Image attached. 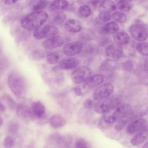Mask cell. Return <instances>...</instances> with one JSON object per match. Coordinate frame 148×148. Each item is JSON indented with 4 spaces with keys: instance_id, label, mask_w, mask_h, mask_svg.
Masks as SVG:
<instances>
[{
    "instance_id": "44dd1931",
    "label": "cell",
    "mask_w": 148,
    "mask_h": 148,
    "mask_svg": "<svg viewBox=\"0 0 148 148\" xmlns=\"http://www.w3.org/2000/svg\"><path fill=\"white\" fill-rule=\"evenodd\" d=\"M68 2L65 0H55L52 1L49 5L50 9L53 11L62 10L67 8Z\"/></svg>"
},
{
    "instance_id": "f35d334b",
    "label": "cell",
    "mask_w": 148,
    "mask_h": 148,
    "mask_svg": "<svg viewBox=\"0 0 148 148\" xmlns=\"http://www.w3.org/2000/svg\"><path fill=\"white\" fill-rule=\"evenodd\" d=\"M44 56V54L42 51L40 50L35 51L33 54V57L37 59L42 58Z\"/></svg>"
},
{
    "instance_id": "7402d4cb",
    "label": "cell",
    "mask_w": 148,
    "mask_h": 148,
    "mask_svg": "<svg viewBox=\"0 0 148 148\" xmlns=\"http://www.w3.org/2000/svg\"><path fill=\"white\" fill-rule=\"evenodd\" d=\"M118 25L114 22H110L106 24L102 28V31L107 34H113L119 30Z\"/></svg>"
},
{
    "instance_id": "7bdbcfd3",
    "label": "cell",
    "mask_w": 148,
    "mask_h": 148,
    "mask_svg": "<svg viewBox=\"0 0 148 148\" xmlns=\"http://www.w3.org/2000/svg\"><path fill=\"white\" fill-rule=\"evenodd\" d=\"M5 108L3 105L0 101V110L4 111L5 110Z\"/></svg>"
},
{
    "instance_id": "d6986e66",
    "label": "cell",
    "mask_w": 148,
    "mask_h": 148,
    "mask_svg": "<svg viewBox=\"0 0 148 148\" xmlns=\"http://www.w3.org/2000/svg\"><path fill=\"white\" fill-rule=\"evenodd\" d=\"M133 113L131 110L118 121L114 126V128L117 131L121 130L132 117Z\"/></svg>"
},
{
    "instance_id": "7a4b0ae2",
    "label": "cell",
    "mask_w": 148,
    "mask_h": 148,
    "mask_svg": "<svg viewBox=\"0 0 148 148\" xmlns=\"http://www.w3.org/2000/svg\"><path fill=\"white\" fill-rule=\"evenodd\" d=\"M47 13L41 11L29 14L22 18L21 24L23 28L29 30H34L43 25L48 18Z\"/></svg>"
},
{
    "instance_id": "60d3db41",
    "label": "cell",
    "mask_w": 148,
    "mask_h": 148,
    "mask_svg": "<svg viewBox=\"0 0 148 148\" xmlns=\"http://www.w3.org/2000/svg\"><path fill=\"white\" fill-rule=\"evenodd\" d=\"M82 89L80 86H77L75 88L74 90L76 95L78 96L82 95L83 93Z\"/></svg>"
},
{
    "instance_id": "4dcf8cb0",
    "label": "cell",
    "mask_w": 148,
    "mask_h": 148,
    "mask_svg": "<svg viewBox=\"0 0 148 148\" xmlns=\"http://www.w3.org/2000/svg\"><path fill=\"white\" fill-rule=\"evenodd\" d=\"M47 2L45 0H39L33 6V9L34 11H40L46 7Z\"/></svg>"
},
{
    "instance_id": "1f68e13d",
    "label": "cell",
    "mask_w": 148,
    "mask_h": 148,
    "mask_svg": "<svg viewBox=\"0 0 148 148\" xmlns=\"http://www.w3.org/2000/svg\"><path fill=\"white\" fill-rule=\"evenodd\" d=\"M99 17L103 21L107 22L111 18V15L110 12L106 10L101 11L99 13Z\"/></svg>"
},
{
    "instance_id": "484cf974",
    "label": "cell",
    "mask_w": 148,
    "mask_h": 148,
    "mask_svg": "<svg viewBox=\"0 0 148 148\" xmlns=\"http://www.w3.org/2000/svg\"><path fill=\"white\" fill-rule=\"evenodd\" d=\"M78 12L79 15L82 17L87 18L90 15L91 11L89 6L86 5H84L79 7Z\"/></svg>"
},
{
    "instance_id": "3957f363",
    "label": "cell",
    "mask_w": 148,
    "mask_h": 148,
    "mask_svg": "<svg viewBox=\"0 0 148 148\" xmlns=\"http://www.w3.org/2000/svg\"><path fill=\"white\" fill-rule=\"evenodd\" d=\"M8 81L13 92L18 98L24 97L26 93V86L24 79L20 73L15 71L9 75Z\"/></svg>"
},
{
    "instance_id": "e575fe53",
    "label": "cell",
    "mask_w": 148,
    "mask_h": 148,
    "mask_svg": "<svg viewBox=\"0 0 148 148\" xmlns=\"http://www.w3.org/2000/svg\"><path fill=\"white\" fill-rule=\"evenodd\" d=\"M75 146L76 148H87L88 144L86 141L83 139L79 138L77 139L75 144Z\"/></svg>"
},
{
    "instance_id": "ba28073f",
    "label": "cell",
    "mask_w": 148,
    "mask_h": 148,
    "mask_svg": "<svg viewBox=\"0 0 148 148\" xmlns=\"http://www.w3.org/2000/svg\"><path fill=\"white\" fill-rule=\"evenodd\" d=\"M82 49V44L78 42H74L66 45L64 47L63 52L68 56H73L80 53Z\"/></svg>"
},
{
    "instance_id": "9c48e42d",
    "label": "cell",
    "mask_w": 148,
    "mask_h": 148,
    "mask_svg": "<svg viewBox=\"0 0 148 148\" xmlns=\"http://www.w3.org/2000/svg\"><path fill=\"white\" fill-rule=\"evenodd\" d=\"M64 42L63 38L56 36L48 38L42 43L43 47L47 49H52L62 45Z\"/></svg>"
},
{
    "instance_id": "8fae6325",
    "label": "cell",
    "mask_w": 148,
    "mask_h": 148,
    "mask_svg": "<svg viewBox=\"0 0 148 148\" xmlns=\"http://www.w3.org/2000/svg\"><path fill=\"white\" fill-rule=\"evenodd\" d=\"M112 100V99L107 97L99 100L94 105L95 111L98 114H104L111 106Z\"/></svg>"
},
{
    "instance_id": "83f0119b",
    "label": "cell",
    "mask_w": 148,
    "mask_h": 148,
    "mask_svg": "<svg viewBox=\"0 0 148 148\" xmlns=\"http://www.w3.org/2000/svg\"><path fill=\"white\" fill-rule=\"evenodd\" d=\"M102 5L105 10L108 12L114 11L116 9L115 3L111 0H105Z\"/></svg>"
},
{
    "instance_id": "603a6c76",
    "label": "cell",
    "mask_w": 148,
    "mask_h": 148,
    "mask_svg": "<svg viewBox=\"0 0 148 148\" xmlns=\"http://www.w3.org/2000/svg\"><path fill=\"white\" fill-rule=\"evenodd\" d=\"M16 113L18 117L22 119H27L31 115L28 108L22 104H18L16 107Z\"/></svg>"
},
{
    "instance_id": "b9f144b4",
    "label": "cell",
    "mask_w": 148,
    "mask_h": 148,
    "mask_svg": "<svg viewBox=\"0 0 148 148\" xmlns=\"http://www.w3.org/2000/svg\"><path fill=\"white\" fill-rule=\"evenodd\" d=\"M19 0H4V3L6 5H10L15 3Z\"/></svg>"
},
{
    "instance_id": "5bb4252c",
    "label": "cell",
    "mask_w": 148,
    "mask_h": 148,
    "mask_svg": "<svg viewBox=\"0 0 148 148\" xmlns=\"http://www.w3.org/2000/svg\"><path fill=\"white\" fill-rule=\"evenodd\" d=\"M79 63L78 60L71 57L64 59L60 62L59 67L62 70H69L76 67Z\"/></svg>"
},
{
    "instance_id": "f1b7e54d",
    "label": "cell",
    "mask_w": 148,
    "mask_h": 148,
    "mask_svg": "<svg viewBox=\"0 0 148 148\" xmlns=\"http://www.w3.org/2000/svg\"><path fill=\"white\" fill-rule=\"evenodd\" d=\"M66 16L64 13L62 12L57 13L53 18L54 22L56 24H60L63 23L65 20Z\"/></svg>"
},
{
    "instance_id": "d590c367",
    "label": "cell",
    "mask_w": 148,
    "mask_h": 148,
    "mask_svg": "<svg viewBox=\"0 0 148 148\" xmlns=\"http://www.w3.org/2000/svg\"><path fill=\"white\" fill-rule=\"evenodd\" d=\"M19 129L18 125L16 123L11 124L9 127V132L13 134H15L18 132Z\"/></svg>"
},
{
    "instance_id": "bcb514c9",
    "label": "cell",
    "mask_w": 148,
    "mask_h": 148,
    "mask_svg": "<svg viewBox=\"0 0 148 148\" xmlns=\"http://www.w3.org/2000/svg\"><path fill=\"white\" fill-rule=\"evenodd\" d=\"M142 148H147L148 147V143L147 142L143 146Z\"/></svg>"
},
{
    "instance_id": "5b68a950",
    "label": "cell",
    "mask_w": 148,
    "mask_h": 148,
    "mask_svg": "<svg viewBox=\"0 0 148 148\" xmlns=\"http://www.w3.org/2000/svg\"><path fill=\"white\" fill-rule=\"evenodd\" d=\"M114 90V86L112 84H103L94 90L92 94L93 98L95 100H99L107 98L112 93Z\"/></svg>"
},
{
    "instance_id": "ac0fdd59",
    "label": "cell",
    "mask_w": 148,
    "mask_h": 148,
    "mask_svg": "<svg viewBox=\"0 0 148 148\" xmlns=\"http://www.w3.org/2000/svg\"><path fill=\"white\" fill-rule=\"evenodd\" d=\"M147 128L138 132L131 139V144L133 145L136 146L142 143L147 138Z\"/></svg>"
},
{
    "instance_id": "d4e9b609",
    "label": "cell",
    "mask_w": 148,
    "mask_h": 148,
    "mask_svg": "<svg viewBox=\"0 0 148 148\" xmlns=\"http://www.w3.org/2000/svg\"><path fill=\"white\" fill-rule=\"evenodd\" d=\"M136 48L141 54L145 56L148 55V45L147 42H141L138 43L136 45Z\"/></svg>"
},
{
    "instance_id": "836d02e7",
    "label": "cell",
    "mask_w": 148,
    "mask_h": 148,
    "mask_svg": "<svg viewBox=\"0 0 148 148\" xmlns=\"http://www.w3.org/2000/svg\"><path fill=\"white\" fill-rule=\"evenodd\" d=\"M14 138L11 136H8L4 139L3 145L6 148H11L14 146Z\"/></svg>"
},
{
    "instance_id": "ab89813d",
    "label": "cell",
    "mask_w": 148,
    "mask_h": 148,
    "mask_svg": "<svg viewBox=\"0 0 148 148\" xmlns=\"http://www.w3.org/2000/svg\"><path fill=\"white\" fill-rule=\"evenodd\" d=\"M104 0H91L92 5L96 7H100L102 5Z\"/></svg>"
},
{
    "instance_id": "7c38bea8",
    "label": "cell",
    "mask_w": 148,
    "mask_h": 148,
    "mask_svg": "<svg viewBox=\"0 0 148 148\" xmlns=\"http://www.w3.org/2000/svg\"><path fill=\"white\" fill-rule=\"evenodd\" d=\"M104 81L103 76L101 74H97L90 76L84 82L83 85L86 88H93L99 85Z\"/></svg>"
},
{
    "instance_id": "4316f807",
    "label": "cell",
    "mask_w": 148,
    "mask_h": 148,
    "mask_svg": "<svg viewBox=\"0 0 148 148\" xmlns=\"http://www.w3.org/2000/svg\"><path fill=\"white\" fill-rule=\"evenodd\" d=\"M113 18L116 21L123 23L125 22L127 19L126 16L122 12L116 11L112 14Z\"/></svg>"
},
{
    "instance_id": "cb8c5ba5",
    "label": "cell",
    "mask_w": 148,
    "mask_h": 148,
    "mask_svg": "<svg viewBox=\"0 0 148 148\" xmlns=\"http://www.w3.org/2000/svg\"><path fill=\"white\" fill-rule=\"evenodd\" d=\"M113 38L116 42L121 45L127 43L130 39L128 34L123 32L117 33L114 35Z\"/></svg>"
},
{
    "instance_id": "8992f818",
    "label": "cell",
    "mask_w": 148,
    "mask_h": 148,
    "mask_svg": "<svg viewBox=\"0 0 148 148\" xmlns=\"http://www.w3.org/2000/svg\"><path fill=\"white\" fill-rule=\"evenodd\" d=\"M129 31L132 37L138 41L145 40L147 36V31L143 25L138 24H135L131 26Z\"/></svg>"
},
{
    "instance_id": "d6a6232c",
    "label": "cell",
    "mask_w": 148,
    "mask_h": 148,
    "mask_svg": "<svg viewBox=\"0 0 148 148\" xmlns=\"http://www.w3.org/2000/svg\"><path fill=\"white\" fill-rule=\"evenodd\" d=\"M117 6L120 10L125 12H128L130 8L129 3L126 2H118Z\"/></svg>"
},
{
    "instance_id": "ee69618b",
    "label": "cell",
    "mask_w": 148,
    "mask_h": 148,
    "mask_svg": "<svg viewBox=\"0 0 148 148\" xmlns=\"http://www.w3.org/2000/svg\"><path fill=\"white\" fill-rule=\"evenodd\" d=\"M118 2L121 1V2H126L127 3H130L132 1V0H116Z\"/></svg>"
},
{
    "instance_id": "7dc6e473",
    "label": "cell",
    "mask_w": 148,
    "mask_h": 148,
    "mask_svg": "<svg viewBox=\"0 0 148 148\" xmlns=\"http://www.w3.org/2000/svg\"><path fill=\"white\" fill-rule=\"evenodd\" d=\"M1 45L0 44V53L1 52Z\"/></svg>"
},
{
    "instance_id": "52a82bcc",
    "label": "cell",
    "mask_w": 148,
    "mask_h": 148,
    "mask_svg": "<svg viewBox=\"0 0 148 148\" xmlns=\"http://www.w3.org/2000/svg\"><path fill=\"white\" fill-rule=\"evenodd\" d=\"M147 128L146 121L144 119L139 118L130 123L126 127V131L128 134H132Z\"/></svg>"
},
{
    "instance_id": "4fadbf2b",
    "label": "cell",
    "mask_w": 148,
    "mask_h": 148,
    "mask_svg": "<svg viewBox=\"0 0 148 148\" xmlns=\"http://www.w3.org/2000/svg\"><path fill=\"white\" fill-rule=\"evenodd\" d=\"M31 109L34 115L38 118L43 117L45 113L44 105L39 101H36L32 103Z\"/></svg>"
},
{
    "instance_id": "ffe728a7",
    "label": "cell",
    "mask_w": 148,
    "mask_h": 148,
    "mask_svg": "<svg viewBox=\"0 0 148 148\" xmlns=\"http://www.w3.org/2000/svg\"><path fill=\"white\" fill-rule=\"evenodd\" d=\"M65 27L69 32L73 33L79 32L82 29L79 23L73 19H70L66 21L65 24Z\"/></svg>"
},
{
    "instance_id": "8d00e7d4",
    "label": "cell",
    "mask_w": 148,
    "mask_h": 148,
    "mask_svg": "<svg viewBox=\"0 0 148 148\" xmlns=\"http://www.w3.org/2000/svg\"><path fill=\"white\" fill-rule=\"evenodd\" d=\"M133 66L132 63L130 61H126L123 64V69L125 70L129 71L131 70Z\"/></svg>"
},
{
    "instance_id": "30bf717a",
    "label": "cell",
    "mask_w": 148,
    "mask_h": 148,
    "mask_svg": "<svg viewBox=\"0 0 148 148\" xmlns=\"http://www.w3.org/2000/svg\"><path fill=\"white\" fill-rule=\"evenodd\" d=\"M107 56L114 60L119 59L122 54V50L119 45L113 44L108 46L106 50Z\"/></svg>"
},
{
    "instance_id": "c3c4849f",
    "label": "cell",
    "mask_w": 148,
    "mask_h": 148,
    "mask_svg": "<svg viewBox=\"0 0 148 148\" xmlns=\"http://www.w3.org/2000/svg\"></svg>"
},
{
    "instance_id": "f6af8a7d",
    "label": "cell",
    "mask_w": 148,
    "mask_h": 148,
    "mask_svg": "<svg viewBox=\"0 0 148 148\" xmlns=\"http://www.w3.org/2000/svg\"><path fill=\"white\" fill-rule=\"evenodd\" d=\"M3 123V118L0 116V126H1Z\"/></svg>"
},
{
    "instance_id": "e0dca14e",
    "label": "cell",
    "mask_w": 148,
    "mask_h": 148,
    "mask_svg": "<svg viewBox=\"0 0 148 148\" xmlns=\"http://www.w3.org/2000/svg\"><path fill=\"white\" fill-rule=\"evenodd\" d=\"M50 25H42L34 30L33 36L38 40L44 38H47L50 29Z\"/></svg>"
},
{
    "instance_id": "277c9868",
    "label": "cell",
    "mask_w": 148,
    "mask_h": 148,
    "mask_svg": "<svg viewBox=\"0 0 148 148\" xmlns=\"http://www.w3.org/2000/svg\"><path fill=\"white\" fill-rule=\"evenodd\" d=\"M91 73L92 71L90 68L87 66H81L72 73L71 75V79L75 84H81L90 76Z\"/></svg>"
},
{
    "instance_id": "74e56055",
    "label": "cell",
    "mask_w": 148,
    "mask_h": 148,
    "mask_svg": "<svg viewBox=\"0 0 148 148\" xmlns=\"http://www.w3.org/2000/svg\"><path fill=\"white\" fill-rule=\"evenodd\" d=\"M94 105V102L91 99H88L86 100L84 103V107L87 109L91 108Z\"/></svg>"
},
{
    "instance_id": "9a60e30c",
    "label": "cell",
    "mask_w": 148,
    "mask_h": 148,
    "mask_svg": "<svg viewBox=\"0 0 148 148\" xmlns=\"http://www.w3.org/2000/svg\"><path fill=\"white\" fill-rule=\"evenodd\" d=\"M49 123L53 128L58 129L64 126L66 123V121L61 114L56 113L51 116L49 120Z\"/></svg>"
},
{
    "instance_id": "6da1fadb",
    "label": "cell",
    "mask_w": 148,
    "mask_h": 148,
    "mask_svg": "<svg viewBox=\"0 0 148 148\" xmlns=\"http://www.w3.org/2000/svg\"><path fill=\"white\" fill-rule=\"evenodd\" d=\"M131 110L129 104L121 103L118 99H114L110 107L104 113L102 119L103 123L107 125H110L117 121Z\"/></svg>"
},
{
    "instance_id": "f546056e",
    "label": "cell",
    "mask_w": 148,
    "mask_h": 148,
    "mask_svg": "<svg viewBox=\"0 0 148 148\" xmlns=\"http://www.w3.org/2000/svg\"><path fill=\"white\" fill-rule=\"evenodd\" d=\"M4 98L10 108L12 110L14 109L16 107V103L14 99L7 94L4 95Z\"/></svg>"
},
{
    "instance_id": "2e32d148",
    "label": "cell",
    "mask_w": 148,
    "mask_h": 148,
    "mask_svg": "<svg viewBox=\"0 0 148 148\" xmlns=\"http://www.w3.org/2000/svg\"><path fill=\"white\" fill-rule=\"evenodd\" d=\"M65 55L63 52L60 51L52 52L46 57L47 62L50 64H54L60 63L64 59Z\"/></svg>"
}]
</instances>
